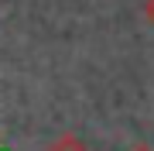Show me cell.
Here are the masks:
<instances>
[{
  "label": "cell",
  "instance_id": "cell-1",
  "mask_svg": "<svg viewBox=\"0 0 154 151\" xmlns=\"http://www.w3.org/2000/svg\"><path fill=\"white\" fill-rule=\"evenodd\" d=\"M48 151H89V148H86V141L75 137V134H58L48 144Z\"/></svg>",
  "mask_w": 154,
  "mask_h": 151
},
{
  "label": "cell",
  "instance_id": "cell-3",
  "mask_svg": "<svg viewBox=\"0 0 154 151\" xmlns=\"http://www.w3.org/2000/svg\"><path fill=\"white\" fill-rule=\"evenodd\" d=\"M130 151H154V148H151V144H134Z\"/></svg>",
  "mask_w": 154,
  "mask_h": 151
},
{
  "label": "cell",
  "instance_id": "cell-2",
  "mask_svg": "<svg viewBox=\"0 0 154 151\" xmlns=\"http://www.w3.org/2000/svg\"><path fill=\"white\" fill-rule=\"evenodd\" d=\"M144 17H147V24L154 28V0H144Z\"/></svg>",
  "mask_w": 154,
  "mask_h": 151
}]
</instances>
